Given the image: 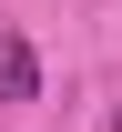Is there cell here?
Wrapping results in <instances>:
<instances>
[{
  "label": "cell",
  "mask_w": 122,
  "mask_h": 132,
  "mask_svg": "<svg viewBox=\"0 0 122 132\" xmlns=\"http://www.w3.org/2000/svg\"><path fill=\"white\" fill-rule=\"evenodd\" d=\"M0 102H31V41H0Z\"/></svg>",
  "instance_id": "obj_1"
}]
</instances>
